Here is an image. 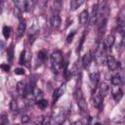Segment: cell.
<instances>
[{
	"instance_id": "obj_1",
	"label": "cell",
	"mask_w": 125,
	"mask_h": 125,
	"mask_svg": "<svg viewBox=\"0 0 125 125\" xmlns=\"http://www.w3.org/2000/svg\"><path fill=\"white\" fill-rule=\"evenodd\" d=\"M51 65L53 71L58 73L63 66V57L60 51H56L51 55Z\"/></svg>"
},
{
	"instance_id": "obj_2",
	"label": "cell",
	"mask_w": 125,
	"mask_h": 125,
	"mask_svg": "<svg viewBox=\"0 0 125 125\" xmlns=\"http://www.w3.org/2000/svg\"><path fill=\"white\" fill-rule=\"evenodd\" d=\"M15 6L21 12H28L34 7V2L30 0H19L15 2Z\"/></svg>"
},
{
	"instance_id": "obj_3",
	"label": "cell",
	"mask_w": 125,
	"mask_h": 125,
	"mask_svg": "<svg viewBox=\"0 0 125 125\" xmlns=\"http://www.w3.org/2000/svg\"><path fill=\"white\" fill-rule=\"evenodd\" d=\"M75 97H76V101H77V104H78L79 108L81 110H83V111H86L88 105H87V102H86L85 98L83 97V94H82V91H81L80 88L77 89L76 94H75Z\"/></svg>"
},
{
	"instance_id": "obj_4",
	"label": "cell",
	"mask_w": 125,
	"mask_h": 125,
	"mask_svg": "<svg viewBox=\"0 0 125 125\" xmlns=\"http://www.w3.org/2000/svg\"><path fill=\"white\" fill-rule=\"evenodd\" d=\"M124 27H125V10L122 9L117 19V29L120 33H123Z\"/></svg>"
},
{
	"instance_id": "obj_5",
	"label": "cell",
	"mask_w": 125,
	"mask_h": 125,
	"mask_svg": "<svg viewBox=\"0 0 125 125\" xmlns=\"http://www.w3.org/2000/svg\"><path fill=\"white\" fill-rule=\"evenodd\" d=\"M65 93V85L64 84H62V85H61L59 88H57L55 91H54V94H53V104H55L57 102H58V100L62 97V96H63V94Z\"/></svg>"
},
{
	"instance_id": "obj_6",
	"label": "cell",
	"mask_w": 125,
	"mask_h": 125,
	"mask_svg": "<svg viewBox=\"0 0 125 125\" xmlns=\"http://www.w3.org/2000/svg\"><path fill=\"white\" fill-rule=\"evenodd\" d=\"M38 34H39V27H38L36 24L32 25V26L28 29V32H27V36H28L29 41H30V42H33V41L36 39V37H37Z\"/></svg>"
},
{
	"instance_id": "obj_7",
	"label": "cell",
	"mask_w": 125,
	"mask_h": 125,
	"mask_svg": "<svg viewBox=\"0 0 125 125\" xmlns=\"http://www.w3.org/2000/svg\"><path fill=\"white\" fill-rule=\"evenodd\" d=\"M105 30H106V19H104L103 21H101L100 25H99V30H98V40L99 41H101L102 38L104 37Z\"/></svg>"
},
{
	"instance_id": "obj_8",
	"label": "cell",
	"mask_w": 125,
	"mask_h": 125,
	"mask_svg": "<svg viewBox=\"0 0 125 125\" xmlns=\"http://www.w3.org/2000/svg\"><path fill=\"white\" fill-rule=\"evenodd\" d=\"M50 23H51V26H52L53 29H58V28L61 26L62 21H61V18L59 17L58 14H57V15L54 14V15L51 17V19H50Z\"/></svg>"
},
{
	"instance_id": "obj_9",
	"label": "cell",
	"mask_w": 125,
	"mask_h": 125,
	"mask_svg": "<svg viewBox=\"0 0 125 125\" xmlns=\"http://www.w3.org/2000/svg\"><path fill=\"white\" fill-rule=\"evenodd\" d=\"M106 63H107V67H108L109 70H115L118 66L117 61L112 56H107L106 57Z\"/></svg>"
},
{
	"instance_id": "obj_10",
	"label": "cell",
	"mask_w": 125,
	"mask_h": 125,
	"mask_svg": "<svg viewBox=\"0 0 125 125\" xmlns=\"http://www.w3.org/2000/svg\"><path fill=\"white\" fill-rule=\"evenodd\" d=\"M104 49L102 48V47H100V48H98V50L96 51V53H95V55H94V58H95V61H96V62L98 63V64H101V63H103V62H104Z\"/></svg>"
},
{
	"instance_id": "obj_11",
	"label": "cell",
	"mask_w": 125,
	"mask_h": 125,
	"mask_svg": "<svg viewBox=\"0 0 125 125\" xmlns=\"http://www.w3.org/2000/svg\"><path fill=\"white\" fill-rule=\"evenodd\" d=\"M102 102H103V97L101 96V94L99 92H96L93 94V97H92V104L94 106L96 107H100L101 104H102Z\"/></svg>"
},
{
	"instance_id": "obj_12",
	"label": "cell",
	"mask_w": 125,
	"mask_h": 125,
	"mask_svg": "<svg viewBox=\"0 0 125 125\" xmlns=\"http://www.w3.org/2000/svg\"><path fill=\"white\" fill-rule=\"evenodd\" d=\"M25 21H23V20H20V23H19V25H18V29H17V31H16V35H17V37L18 38H20V37H21L22 35H23V33H24V31H25Z\"/></svg>"
},
{
	"instance_id": "obj_13",
	"label": "cell",
	"mask_w": 125,
	"mask_h": 125,
	"mask_svg": "<svg viewBox=\"0 0 125 125\" xmlns=\"http://www.w3.org/2000/svg\"><path fill=\"white\" fill-rule=\"evenodd\" d=\"M89 75H90V80L91 82L94 84V86H97L98 82H99V78H100V74H99V71L97 69H92L90 72H89Z\"/></svg>"
},
{
	"instance_id": "obj_14",
	"label": "cell",
	"mask_w": 125,
	"mask_h": 125,
	"mask_svg": "<svg viewBox=\"0 0 125 125\" xmlns=\"http://www.w3.org/2000/svg\"><path fill=\"white\" fill-rule=\"evenodd\" d=\"M112 96H113V98H114V100L116 102L120 101V99L123 96V92H122L120 86H114L113 87V89H112Z\"/></svg>"
},
{
	"instance_id": "obj_15",
	"label": "cell",
	"mask_w": 125,
	"mask_h": 125,
	"mask_svg": "<svg viewBox=\"0 0 125 125\" xmlns=\"http://www.w3.org/2000/svg\"><path fill=\"white\" fill-rule=\"evenodd\" d=\"M92 59H93V55H92V52H91V51L87 52V53L84 55V57L82 58V65H83L84 68L87 67V66L90 64V62H92Z\"/></svg>"
},
{
	"instance_id": "obj_16",
	"label": "cell",
	"mask_w": 125,
	"mask_h": 125,
	"mask_svg": "<svg viewBox=\"0 0 125 125\" xmlns=\"http://www.w3.org/2000/svg\"><path fill=\"white\" fill-rule=\"evenodd\" d=\"M90 19V25H94L97 21H98V10H97V4H95L93 6V10H92V15L91 17H89Z\"/></svg>"
},
{
	"instance_id": "obj_17",
	"label": "cell",
	"mask_w": 125,
	"mask_h": 125,
	"mask_svg": "<svg viewBox=\"0 0 125 125\" xmlns=\"http://www.w3.org/2000/svg\"><path fill=\"white\" fill-rule=\"evenodd\" d=\"M114 41H115V38H114V36L112 34L107 35L104 39V48H110L114 44Z\"/></svg>"
},
{
	"instance_id": "obj_18",
	"label": "cell",
	"mask_w": 125,
	"mask_h": 125,
	"mask_svg": "<svg viewBox=\"0 0 125 125\" xmlns=\"http://www.w3.org/2000/svg\"><path fill=\"white\" fill-rule=\"evenodd\" d=\"M89 13L87 10H83L79 15V21L81 24H86L89 21Z\"/></svg>"
},
{
	"instance_id": "obj_19",
	"label": "cell",
	"mask_w": 125,
	"mask_h": 125,
	"mask_svg": "<svg viewBox=\"0 0 125 125\" xmlns=\"http://www.w3.org/2000/svg\"><path fill=\"white\" fill-rule=\"evenodd\" d=\"M108 92H109V87L107 86V84L104 83V82H102L100 84V92H99L101 94V96L104 97V96H106L108 94Z\"/></svg>"
},
{
	"instance_id": "obj_20",
	"label": "cell",
	"mask_w": 125,
	"mask_h": 125,
	"mask_svg": "<svg viewBox=\"0 0 125 125\" xmlns=\"http://www.w3.org/2000/svg\"><path fill=\"white\" fill-rule=\"evenodd\" d=\"M54 120H55V123L62 124L63 122V120H64V113H63V111H59L56 114V116L54 117Z\"/></svg>"
},
{
	"instance_id": "obj_21",
	"label": "cell",
	"mask_w": 125,
	"mask_h": 125,
	"mask_svg": "<svg viewBox=\"0 0 125 125\" xmlns=\"http://www.w3.org/2000/svg\"><path fill=\"white\" fill-rule=\"evenodd\" d=\"M14 60V47L11 45L7 50V61L9 63H11Z\"/></svg>"
},
{
	"instance_id": "obj_22",
	"label": "cell",
	"mask_w": 125,
	"mask_h": 125,
	"mask_svg": "<svg viewBox=\"0 0 125 125\" xmlns=\"http://www.w3.org/2000/svg\"><path fill=\"white\" fill-rule=\"evenodd\" d=\"M111 83L114 85V86H119L121 83H122V78L119 74H115L111 77Z\"/></svg>"
},
{
	"instance_id": "obj_23",
	"label": "cell",
	"mask_w": 125,
	"mask_h": 125,
	"mask_svg": "<svg viewBox=\"0 0 125 125\" xmlns=\"http://www.w3.org/2000/svg\"><path fill=\"white\" fill-rule=\"evenodd\" d=\"M82 4H83V1H81V0H72V1H70V8H71V10L74 11Z\"/></svg>"
},
{
	"instance_id": "obj_24",
	"label": "cell",
	"mask_w": 125,
	"mask_h": 125,
	"mask_svg": "<svg viewBox=\"0 0 125 125\" xmlns=\"http://www.w3.org/2000/svg\"><path fill=\"white\" fill-rule=\"evenodd\" d=\"M2 33H3L4 37H5L6 39H8L9 36H10V33H11V28H10L8 25H4V26H3V29H2Z\"/></svg>"
},
{
	"instance_id": "obj_25",
	"label": "cell",
	"mask_w": 125,
	"mask_h": 125,
	"mask_svg": "<svg viewBox=\"0 0 125 125\" xmlns=\"http://www.w3.org/2000/svg\"><path fill=\"white\" fill-rule=\"evenodd\" d=\"M37 105H38L39 108L44 109V108H46L48 106V102L46 100H43V99L42 100H39V101H37Z\"/></svg>"
},
{
	"instance_id": "obj_26",
	"label": "cell",
	"mask_w": 125,
	"mask_h": 125,
	"mask_svg": "<svg viewBox=\"0 0 125 125\" xmlns=\"http://www.w3.org/2000/svg\"><path fill=\"white\" fill-rule=\"evenodd\" d=\"M25 58H26V52L23 50L21 53V56H20V61H19V63L20 64H23L25 62Z\"/></svg>"
},
{
	"instance_id": "obj_27",
	"label": "cell",
	"mask_w": 125,
	"mask_h": 125,
	"mask_svg": "<svg viewBox=\"0 0 125 125\" xmlns=\"http://www.w3.org/2000/svg\"><path fill=\"white\" fill-rule=\"evenodd\" d=\"M46 55H47V52L45 50H41L39 53H38V58L41 60V61H44L46 59Z\"/></svg>"
},
{
	"instance_id": "obj_28",
	"label": "cell",
	"mask_w": 125,
	"mask_h": 125,
	"mask_svg": "<svg viewBox=\"0 0 125 125\" xmlns=\"http://www.w3.org/2000/svg\"><path fill=\"white\" fill-rule=\"evenodd\" d=\"M10 108H11V110H13V111L18 110V104H17L16 101H14V100L11 101V103H10Z\"/></svg>"
},
{
	"instance_id": "obj_29",
	"label": "cell",
	"mask_w": 125,
	"mask_h": 125,
	"mask_svg": "<svg viewBox=\"0 0 125 125\" xmlns=\"http://www.w3.org/2000/svg\"><path fill=\"white\" fill-rule=\"evenodd\" d=\"M74 34H75V31H71V33H69V34L67 35V37H66V43L69 44V43L72 42V39H73Z\"/></svg>"
},
{
	"instance_id": "obj_30",
	"label": "cell",
	"mask_w": 125,
	"mask_h": 125,
	"mask_svg": "<svg viewBox=\"0 0 125 125\" xmlns=\"http://www.w3.org/2000/svg\"><path fill=\"white\" fill-rule=\"evenodd\" d=\"M84 38H85V33L82 35V37H81V39H80V43H79V45H78V47H77V49H76L77 52H79V51L81 50V47H82L83 42H84Z\"/></svg>"
},
{
	"instance_id": "obj_31",
	"label": "cell",
	"mask_w": 125,
	"mask_h": 125,
	"mask_svg": "<svg viewBox=\"0 0 125 125\" xmlns=\"http://www.w3.org/2000/svg\"><path fill=\"white\" fill-rule=\"evenodd\" d=\"M0 68L3 70V71H9V69H10V66L8 65V64H6V63H2V64H0Z\"/></svg>"
},
{
	"instance_id": "obj_32",
	"label": "cell",
	"mask_w": 125,
	"mask_h": 125,
	"mask_svg": "<svg viewBox=\"0 0 125 125\" xmlns=\"http://www.w3.org/2000/svg\"><path fill=\"white\" fill-rule=\"evenodd\" d=\"M15 73H16L17 75H22V74L24 73V70H23V68L19 67V68H16V69H15Z\"/></svg>"
},
{
	"instance_id": "obj_33",
	"label": "cell",
	"mask_w": 125,
	"mask_h": 125,
	"mask_svg": "<svg viewBox=\"0 0 125 125\" xmlns=\"http://www.w3.org/2000/svg\"><path fill=\"white\" fill-rule=\"evenodd\" d=\"M29 116L28 115H26V114H23L22 116H21V122H23V123H26V122H28L29 121Z\"/></svg>"
},
{
	"instance_id": "obj_34",
	"label": "cell",
	"mask_w": 125,
	"mask_h": 125,
	"mask_svg": "<svg viewBox=\"0 0 125 125\" xmlns=\"http://www.w3.org/2000/svg\"><path fill=\"white\" fill-rule=\"evenodd\" d=\"M70 125H83V124H82V122H81V121H75V122L71 123Z\"/></svg>"
},
{
	"instance_id": "obj_35",
	"label": "cell",
	"mask_w": 125,
	"mask_h": 125,
	"mask_svg": "<svg viewBox=\"0 0 125 125\" xmlns=\"http://www.w3.org/2000/svg\"><path fill=\"white\" fill-rule=\"evenodd\" d=\"M94 125H102V124H101V123H100V122H97V123H95V124H94Z\"/></svg>"
},
{
	"instance_id": "obj_36",
	"label": "cell",
	"mask_w": 125,
	"mask_h": 125,
	"mask_svg": "<svg viewBox=\"0 0 125 125\" xmlns=\"http://www.w3.org/2000/svg\"><path fill=\"white\" fill-rule=\"evenodd\" d=\"M0 4H1V3H0Z\"/></svg>"
}]
</instances>
